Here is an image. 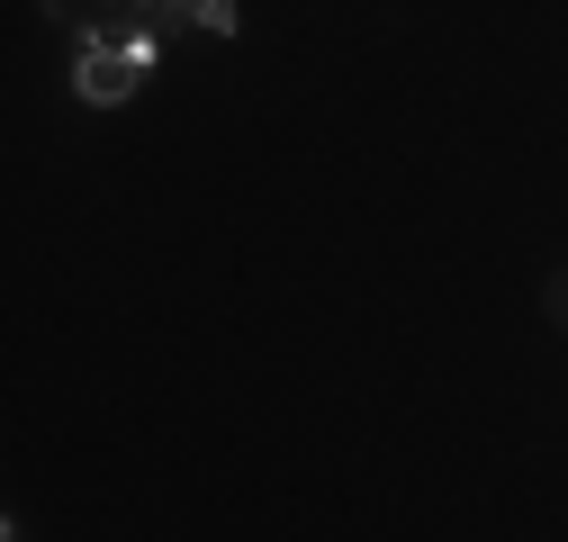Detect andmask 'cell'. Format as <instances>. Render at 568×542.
Here are the masks:
<instances>
[{
  "label": "cell",
  "instance_id": "cell-1",
  "mask_svg": "<svg viewBox=\"0 0 568 542\" xmlns=\"http://www.w3.org/2000/svg\"><path fill=\"white\" fill-rule=\"evenodd\" d=\"M163 73V28L118 19V10H82L73 19V100L82 109H126Z\"/></svg>",
  "mask_w": 568,
  "mask_h": 542
},
{
  "label": "cell",
  "instance_id": "cell-2",
  "mask_svg": "<svg viewBox=\"0 0 568 542\" xmlns=\"http://www.w3.org/2000/svg\"><path fill=\"white\" fill-rule=\"evenodd\" d=\"M91 10H118V19H145V28H190V0H91Z\"/></svg>",
  "mask_w": 568,
  "mask_h": 542
},
{
  "label": "cell",
  "instance_id": "cell-3",
  "mask_svg": "<svg viewBox=\"0 0 568 542\" xmlns=\"http://www.w3.org/2000/svg\"><path fill=\"white\" fill-rule=\"evenodd\" d=\"M190 28L226 46V37H244V10H235V0H190Z\"/></svg>",
  "mask_w": 568,
  "mask_h": 542
},
{
  "label": "cell",
  "instance_id": "cell-4",
  "mask_svg": "<svg viewBox=\"0 0 568 542\" xmlns=\"http://www.w3.org/2000/svg\"><path fill=\"white\" fill-rule=\"evenodd\" d=\"M541 308H550V325H568V271H559V281L541 290Z\"/></svg>",
  "mask_w": 568,
  "mask_h": 542
}]
</instances>
